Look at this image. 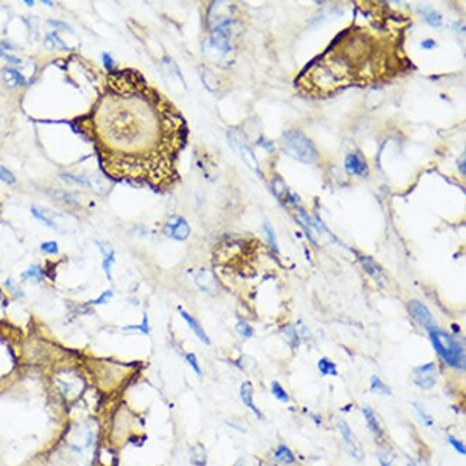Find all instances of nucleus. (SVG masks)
<instances>
[{
    "mask_svg": "<svg viewBox=\"0 0 466 466\" xmlns=\"http://www.w3.org/2000/svg\"><path fill=\"white\" fill-rule=\"evenodd\" d=\"M413 408L416 409V413H418V416H419V419L422 421V423L425 425V426H429V428H432L433 426V419L426 413V410L422 408L421 405H418V403H415L413 405Z\"/></svg>",
    "mask_w": 466,
    "mask_h": 466,
    "instance_id": "nucleus-26",
    "label": "nucleus"
},
{
    "mask_svg": "<svg viewBox=\"0 0 466 466\" xmlns=\"http://www.w3.org/2000/svg\"><path fill=\"white\" fill-rule=\"evenodd\" d=\"M436 46V42L432 40V39H428V40H423V43H422V47L423 49H432Z\"/></svg>",
    "mask_w": 466,
    "mask_h": 466,
    "instance_id": "nucleus-38",
    "label": "nucleus"
},
{
    "mask_svg": "<svg viewBox=\"0 0 466 466\" xmlns=\"http://www.w3.org/2000/svg\"><path fill=\"white\" fill-rule=\"evenodd\" d=\"M363 415L364 419L367 422V426L372 432L375 433L376 436H380L382 435V426H380V422L376 418L375 412L370 409V408H363Z\"/></svg>",
    "mask_w": 466,
    "mask_h": 466,
    "instance_id": "nucleus-16",
    "label": "nucleus"
},
{
    "mask_svg": "<svg viewBox=\"0 0 466 466\" xmlns=\"http://www.w3.org/2000/svg\"><path fill=\"white\" fill-rule=\"evenodd\" d=\"M191 228L187 220L180 216H172L165 226V234L177 241H184L190 237Z\"/></svg>",
    "mask_w": 466,
    "mask_h": 466,
    "instance_id": "nucleus-5",
    "label": "nucleus"
},
{
    "mask_svg": "<svg viewBox=\"0 0 466 466\" xmlns=\"http://www.w3.org/2000/svg\"><path fill=\"white\" fill-rule=\"evenodd\" d=\"M191 454H195V456L191 455V461L195 466H204L207 464V455H205V451L203 446H198L197 449H194Z\"/></svg>",
    "mask_w": 466,
    "mask_h": 466,
    "instance_id": "nucleus-24",
    "label": "nucleus"
},
{
    "mask_svg": "<svg viewBox=\"0 0 466 466\" xmlns=\"http://www.w3.org/2000/svg\"><path fill=\"white\" fill-rule=\"evenodd\" d=\"M99 245V250L102 252L103 261H102V268L105 271V275L108 280H112V274H111V268L115 262V252L112 250V247L106 242H98Z\"/></svg>",
    "mask_w": 466,
    "mask_h": 466,
    "instance_id": "nucleus-14",
    "label": "nucleus"
},
{
    "mask_svg": "<svg viewBox=\"0 0 466 466\" xmlns=\"http://www.w3.org/2000/svg\"><path fill=\"white\" fill-rule=\"evenodd\" d=\"M185 359H187V362L188 364L193 367V370L197 373L198 376L203 375V370H201V367H200V363H198V359H197V356L194 354V353H188L187 356H185Z\"/></svg>",
    "mask_w": 466,
    "mask_h": 466,
    "instance_id": "nucleus-29",
    "label": "nucleus"
},
{
    "mask_svg": "<svg viewBox=\"0 0 466 466\" xmlns=\"http://www.w3.org/2000/svg\"><path fill=\"white\" fill-rule=\"evenodd\" d=\"M372 390H373L375 393H379V395H390V393H392L389 386L385 385L377 376H373V377H372Z\"/></svg>",
    "mask_w": 466,
    "mask_h": 466,
    "instance_id": "nucleus-23",
    "label": "nucleus"
},
{
    "mask_svg": "<svg viewBox=\"0 0 466 466\" xmlns=\"http://www.w3.org/2000/svg\"><path fill=\"white\" fill-rule=\"evenodd\" d=\"M422 14L425 16V19H426V22L429 23L431 26H441V23H442V16H441V13L439 11H436L432 7H422L421 9Z\"/></svg>",
    "mask_w": 466,
    "mask_h": 466,
    "instance_id": "nucleus-19",
    "label": "nucleus"
},
{
    "mask_svg": "<svg viewBox=\"0 0 466 466\" xmlns=\"http://www.w3.org/2000/svg\"><path fill=\"white\" fill-rule=\"evenodd\" d=\"M24 4H27V6H33V1H32V0H26V1H24Z\"/></svg>",
    "mask_w": 466,
    "mask_h": 466,
    "instance_id": "nucleus-41",
    "label": "nucleus"
},
{
    "mask_svg": "<svg viewBox=\"0 0 466 466\" xmlns=\"http://www.w3.org/2000/svg\"><path fill=\"white\" fill-rule=\"evenodd\" d=\"M379 459H380V465H382V466H392V464H390V462L387 461L385 456H380Z\"/></svg>",
    "mask_w": 466,
    "mask_h": 466,
    "instance_id": "nucleus-40",
    "label": "nucleus"
},
{
    "mask_svg": "<svg viewBox=\"0 0 466 466\" xmlns=\"http://www.w3.org/2000/svg\"><path fill=\"white\" fill-rule=\"evenodd\" d=\"M228 141L231 144V147L238 151L241 158L244 159V162L250 167L251 170L254 171L257 175H261V171H260V165H258V161L254 157V152L251 151V148L247 145L244 137L239 134L237 129H231L228 132Z\"/></svg>",
    "mask_w": 466,
    "mask_h": 466,
    "instance_id": "nucleus-4",
    "label": "nucleus"
},
{
    "mask_svg": "<svg viewBox=\"0 0 466 466\" xmlns=\"http://www.w3.org/2000/svg\"><path fill=\"white\" fill-rule=\"evenodd\" d=\"M337 426H339V431H340L341 436H343V439H344V442L347 445V448L350 449V452H352L353 456H356V458H362V451H360V446L357 444V441L354 439V435H353L352 429H350V426L347 425V422L344 421H339L337 422Z\"/></svg>",
    "mask_w": 466,
    "mask_h": 466,
    "instance_id": "nucleus-10",
    "label": "nucleus"
},
{
    "mask_svg": "<svg viewBox=\"0 0 466 466\" xmlns=\"http://www.w3.org/2000/svg\"><path fill=\"white\" fill-rule=\"evenodd\" d=\"M195 283L197 285L207 293H214L217 290V280L214 274L210 270H201L195 275Z\"/></svg>",
    "mask_w": 466,
    "mask_h": 466,
    "instance_id": "nucleus-11",
    "label": "nucleus"
},
{
    "mask_svg": "<svg viewBox=\"0 0 466 466\" xmlns=\"http://www.w3.org/2000/svg\"><path fill=\"white\" fill-rule=\"evenodd\" d=\"M230 34H231V22L224 20L213 30V45L217 49L227 52L230 49Z\"/></svg>",
    "mask_w": 466,
    "mask_h": 466,
    "instance_id": "nucleus-8",
    "label": "nucleus"
},
{
    "mask_svg": "<svg viewBox=\"0 0 466 466\" xmlns=\"http://www.w3.org/2000/svg\"><path fill=\"white\" fill-rule=\"evenodd\" d=\"M43 277H45L43 270H42L39 265H30V267L23 273V278L34 281V283H40V281L43 280Z\"/></svg>",
    "mask_w": 466,
    "mask_h": 466,
    "instance_id": "nucleus-20",
    "label": "nucleus"
},
{
    "mask_svg": "<svg viewBox=\"0 0 466 466\" xmlns=\"http://www.w3.org/2000/svg\"><path fill=\"white\" fill-rule=\"evenodd\" d=\"M126 329H131V330H141L142 333H145V334H148V333H149L148 318H147V316H144V320H142V323H141L139 326H129V327H126Z\"/></svg>",
    "mask_w": 466,
    "mask_h": 466,
    "instance_id": "nucleus-34",
    "label": "nucleus"
},
{
    "mask_svg": "<svg viewBox=\"0 0 466 466\" xmlns=\"http://www.w3.org/2000/svg\"><path fill=\"white\" fill-rule=\"evenodd\" d=\"M235 330H237V333H238L239 336H242V337H245V339H250V337H252V334H254L252 327H251L250 324H247L245 321H238L237 326H235Z\"/></svg>",
    "mask_w": 466,
    "mask_h": 466,
    "instance_id": "nucleus-27",
    "label": "nucleus"
},
{
    "mask_svg": "<svg viewBox=\"0 0 466 466\" xmlns=\"http://www.w3.org/2000/svg\"><path fill=\"white\" fill-rule=\"evenodd\" d=\"M50 24H53V26H60V27H66V29H70V26H68L66 23H62V22H55V20H50Z\"/></svg>",
    "mask_w": 466,
    "mask_h": 466,
    "instance_id": "nucleus-39",
    "label": "nucleus"
},
{
    "mask_svg": "<svg viewBox=\"0 0 466 466\" xmlns=\"http://www.w3.org/2000/svg\"><path fill=\"white\" fill-rule=\"evenodd\" d=\"M281 148L285 154L304 164H314L318 158L314 144L298 131H288L281 137Z\"/></svg>",
    "mask_w": 466,
    "mask_h": 466,
    "instance_id": "nucleus-3",
    "label": "nucleus"
},
{
    "mask_svg": "<svg viewBox=\"0 0 466 466\" xmlns=\"http://www.w3.org/2000/svg\"><path fill=\"white\" fill-rule=\"evenodd\" d=\"M264 233H265V235H267V238H268V244H270L271 248L277 252V251H278V247H277V241H275V234H274L273 228H271V226H270L268 223L264 224Z\"/></svg>",
    "mask_w": 466,
    "mask_h": 466,
    "instance_id": "nucleus-28",
    "label": "nucleus"
},
{
    "mask_svg": "<svg viewBox=\"0 0 466 466\" xmlns=\"http://www.w3.org/2000/svg\"><path fill=\"white\" fill-rule=\"evenodd\" d=\"M431 340L436 353L446 363L455 369L465 367V350L451 334L439 329H431Z\"/></svg>",
    "mask_w": 466,
    "mask_h": 466,
    "instance_id": "nucleus-2",
    "label": "nucleus"
},
{
    "mask_svg": "<svg viewBox=\"0 0 466 466\" xmlns=\"http://www.w3.org/2000/svg\"><path fill=\"white\" fill-rule=\"evenodd\" d=\"M409 311H410V314L413 316V318H415L418 323H421L422 326L428 327L429 330L435 327V321H433L432 313L429 311V308L426 307L425 304H422L421 301H418V300L410 301Z\"/></svg>",
    "mask_w": 466,
    "mask_h": 466,
    "instance_id": "nucleus-7",
    "label": "nucleus"
},
{
    "mask_svg": "<svg viewBox=\"0 0 466 466\" xmlns=\"http://www.w3.org/2000/svg\"><path fill=\"white\" fill-rule=\"evenodd\" d=\"M112 297H114V293H112L111 290H106V291H103L102 294L98 297V298L92 300L91 304H93V306H98V304H106V303H108Z\"/></svg>",
    "mask_w": 466,
    "mask_h": 466,
    "instance_id": "nucleus-31",
    "label": "nucleus"
},
{
    "mask_svg": "<svg viewBox=\"0 0 466 466\" xmlns=\"http://www.w3.org/2000/svg\"><path fill=\"white\" fill-rule=\"evenodd\" d=\"M413 383L422 389H432L436 385V366L435 363L422 364L413 372Z\"/></svg>",
    "mask_w": 466,
    "mask_h": 466,
    "instance_id": "nucleus-6",
    "label": "nucleus"
},
{
    "mask_svg": "<svg viewBox=\"0 0 466 466\" xmlns=\"http://www.w3.org/2000/svg\"><path fill=\"white\" fill-rule=\"evenodd\" d=\"M362 264H363V267L366 268V271L370 274L372 277H375L376 280L379 281L380 280V277H382V273H380V268L377 267V264H376L372 258H362Z\"/></svg>",
    "mask_w": 466,
    "mask_h": 466,
    "instance_id": "nucleus-22",
    "label": "nucleus"
},
{
    "mask_svg": "<svg viewBox=\"0 0 466 466\" xmlns=\"http://www.w3.org/2000/svg\"><path fill=\"white\" fill-rule=\"evenodd\" d=\"M274 458H275L278 462L284 464V465H290V464H293V462L296 461L294 454H293L285 445H280V446L277 448V451L274 452Z\"/></svg>",
    "mask_w": 466,
    "mask_h": 466,
    "instance_id": "nucleus-17",
    "label": "nucleus"
},
{
    "mask_svg": "<svg viewBox=\"0 0 466 466\" xmlns=\"http://www.w3.org/2000/svg\"><path fill=\"white\" fill-rule=\"evenodd\" d=\"M448 441H449V444H451L452 446H454V448H455L456 452H459L461 455H465L466 449H465V446H464V444H462V442H459V441H458V439H455L454 436H448Z\"/></svg>",
    "mask_w": 466,
    "mask_h": 466,
    "instance_id": "nucleus-33",
    "label": "nucleus"
},
{
    "mask_svg": "<svg viewBox=\"0 0 466 466\" xmlns=\"http://www.w3.org/2000/svg\"><path fill=\"white\" fill-rule=\"evenodd\" d=\"M239 396H241V400H242V403L248 408L250 410H252L254 413H255V416L257 418H260L261 419L262 415L260 409L255 406V403H254V399H252V385H251V382H244L241 387H239Z\"/></svg>",
    "mask_w": 466,
    "mask_h": 466,
    "instance_id": "nucleus-13",
    "label": "nucleus"
},
{
    "mask_svg": "<svg viewBox=\"0 0 466 466\" xmlns=\"http://www.w3.org/2000/svg\"><path fill=\"white\" fill-rule=\"evenodd\" d=\"M6 285H7V287L10 288L11 291L14 293V294H17V296H23L22 290H20V288H19V287H17L16 284H13V281H11V280H7V281H6Z\"/></svg>",
    "mask_w": 466,
    "mask_h": 466,
    "instance_id": "nucleus-36",
    "label": "nucleus"
},
{
    "mask_svg": "<svg viewBox=\"0 0 466 466\" xmlns=\"http://www.w3.org/2000/svg\"><path fill=\"white\" fill-rule=\"evenodd\" d=\"M112 93L95 111L103 171L114 178L165 187L177 180L187 128L177 109L135 72H116Z\"/></svg>",
    "mask_w": 466,
    "mask_h": 466,
    "instance_id": "nucleus-1",
    "label": "nucleus"
},
{
    "mask_svg": "<svg viewBox=\"0 0 466 466\" xmlns=\"http://www.w3.org/2000/svg\"><path fill=\"white\" fill-rule=\"evenodd\" d=\"M271 392H273V395L275 396L277 400H280V402H288V395H287V392H285L283 386L278 383V382H273V385H271Z\"/></svg>",
    "mask_w": 466,
    "mask_h": 466,
    "instance_id": "nucleus-25",
    "label": "nucleus"
},
{
    "mask_svg": "<svg viewBox=\"0 0 466 466\" xmlns=\"http://www.w3.org/2000/svg\"><path fill=\"white\" fill-rule=\"evenodd\" d=\"M318 370L321 372V375L324 376H337V369L336 364L330 362L329 359H320L318 360Z\"/></svg>",
    "mask_w": 466,
    "mask_h": 466,
    "instance_id": "nucleus-21",
    "label": "nucleus"
},
{
    "mask_svg": "<svg viewBox=\"0 0 466 466\" xmlns=\"http://www.w3.org/2000/svg\"><path fill=\"white\" fill-rule=\"evenodd\" d=\"M0 181L6 182V184H14L16 180H14V175L11 174L10 171L0 165Z\"/></svg>",
    "mask_w": 466,
    "mask_h": 466,
    "instance_id": "nucleus-32",
    "label": "nucleus"
},
{
    "mask_svg": "<svg viewBox=\"0 0 466 466\" xmlns=\"http://www.w3.org/2000/svg\"><path fill=\"white\" fill-rule=\"evenodd\" d=\"M3 80L9 88H17L26 83V79L20 72H17L16 69H4L3 70Z\"/></svg>",
    "mask_w": 466,
    "mask_h": 466,
    "instance_id": "nucleus-15",
    "label": "nucleus"
},
{
    "mask_svg": "<svg viewBox=\"0 0 466 466\" xmlns=\"http://www.w3.org/2000/svg\"><path fill=\"white\" fill-rule=\"evenodd\" d=\"M40 250L46 254H57L59 252V245L56 241H46L40 245Z\"/></svg>",
    "mask_w": 466,
    "mask_h": 466,
    "instance_id": "nucleus-30",
    "label": "nucleus"
},
{
    "mask_svg": "<svg viewBox=\"0 0 466 466\" xmlns=\"http://www.w3.org/2000/svg\"><path fill=\"white\" fill-rule=\"evenodd\" d=\"M344 168L346 171L350 174V175H356V177H366L369 174V168H367V164L364 158L360 154H349L346 157L344 161Z\"/></svg>",
    "mask_w": 466,
    "mask_h": 466,
    "instance_id": "nucleus-9",
    "label": "nucleus"
},
{
    "mask_svg": "<svg viewBox=\"0 0 466 466\" xmlns=\"http://www.w3.org/2000/svg\"><path fill=\"white\" fill-rule=\"evenodd\" d=\"M180 314H181L182 318L187 321V324L190 326V329L193 330L194 334H195L200 340L203 341L204 344L210 346V344H211V340H210V337L207 336V333L204 331V329L201 327V324H200V323H198V321H197V320H195V318H194L190 313H187V311H185V310H182V308H180Z\"/></svg>",
    "mask_w": 466,
    "mask_h": 466,
    "instance_id": "nucleus-12",
    "label": "nucleus"
},
{
    "mask_svg": "<svg viewBox=\"0 0 466 466\" xmlns=\"http://www.w3.org/2000/svg\"><path fill=\"white\" fill-rule=\"evenodd\" d=\"M103 62H105V66H106V68H112V65H114L112 57L109 56L108 53H103Z\"/></svg>",
    "mask_w": 466,
    "mask_h": 466,
    "instance_id": "nucleus-37",
    "label": "nucleus"
},
{
    "mask_svg": "<svg viewBox=\"0 0 466 466\" xmlns=\"http://www.w3.org/2000/svg\"><path fill=\"white\" fill-rule=\"evenodd\" d=\"M30 211H32V214H33L34 218H36L37 221H40L42 224H45L46 227L56 228L55 221L52 220L50 214H47V211H46V210H43V208H39V207H32V208H30Z\"/></svg>",
    "mask_w": 466,
    "mask_h": 466,
    "instance_id": "nucleus-18",
    "label": "nucleus"
},
{
    "mask_svg": "<svg viewBox=\"0 0 466 466\" xmlns=\"http://www.w3.org/2000/svg\"><path fill=\"white\" fill-rule=\"evenodd\" d=\"M0 56L3 57V59H6V60H7V62H10V63H16V65L22 63V60H20L19 57L13 56V55L7 53V52H4V50H1V49H0Z\"/></svg>",
    "mask_w": 466,
    "mask_h": 466,
    "instance_id": "nucleus-35",
    "label": "nucleus"
}]
</instances>
